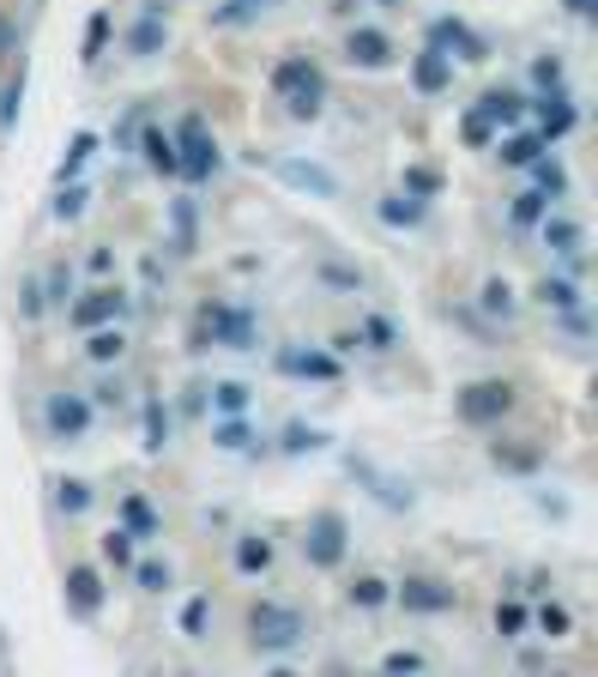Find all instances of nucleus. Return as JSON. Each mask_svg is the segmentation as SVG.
I'll return each mask as SVG.
<instances>
[{
    "mask_svg": "<svg viewBox=\"0 0 598 677\" xmlns=\"http://www.w3.org/2000/svg\"><path fill=\"white\" fill-rule=\"evenodd\" d=\"M273 92L285 97V109L290 116H321V104H326V73L314 61H302V55H290V61H278L273 67Z\"/></svg>",
    "mask_w": 598,
    "mask_h": 677,
    "instance_id": "1",
    "label": "nucleus"
},
{
    "mask_svg": "<svg viewBox=\"0 0 598 677\" xmlns=\"http://www.w3.org/2000/svg\"><path fill=\"white\" fill-rule=\"evenodd\" d=\"M248 641L266 653H285L302 641V611H290V605L278 599H261V605H248Z\"/></svg>",
    "mask_w": 598,
    "mask_h": 677,
    "instance_id": "2",
    "label": "nucleus"
},
{
    "mask_svg": "<svg viewBox=\"0 0 598 677\" xmlns=\"http://www.w3.org/2000/svg\"><path fill=\"white\" fill-rule=\"evenodd\" d=\"M206 345H230V352H254V314L248 309H200V326H194V352Z\"/></svg>",
    "mask_w": 598,
    "mask_h": 677,
    "instance_id": "3",
    "label": "nucleus"
},
{
    "mask_svg": "<svg viewBox=\"0 0 598 677\" xmlns=\"http://www.w3.org/2000/svg\"><path fill=\"white\" fill-rule=\"evenodd\" d=\"M176 164H182V176H194V182H206L212 169H218V140L206 133L200 116H188L182 128H176Z\"/></svg>",
    "mask_w": 598,
    "mask_h": 677,
    "instance_id": "4",
    "label": "nucleus"
},
{
    "mask_svg": "<svg viewBox=\"0 0 598 677\" xmlns=\"http://www.w3.org/2000/svg\"><path fill=\"white\" fill-rule=\"evenodd\" d=\"M302 557H309L314 569H338V562H345V514L321 508L309 521V533H302Z\"/></svg>",
    "mask_w": 598,
    "mask_h": 677,
    "instance_id": "5",
    "label": "nucleus"
},
{
    "mask_svg": "<svg viewBox=\"0 0 598 677\" xmlns=\"http://www.w3.org/2000/svg\"><path fill=\"white\" fill-rule=\"evenodd\" d=\"M507 412H514V388L507 381H471V388H459V417L466 424H502Z\"/></svg>",
    "mask_w": 598,
    "mask_h": 677,
    "instance_id": "6",
    "label": "nucleus"
},
{
    "mask_svg": "<svg viewBox=\"0 0 598 677\" xmlns=\"http://www.w3.org/2000/svg\"><path fill=\"white\" fill-rule=\"evenodd\" d=\"M43 417H49V430L61 436V442H79V436L92 430V400H79V393H55Z\"/></svg>",
    "mask_w": 598,
    "mask_h": 677,
    "instance_id": "7",
    "label": "nucleus"
},
{
    "mask_svg": "<svg viewBox=\"0 0 598 677\" xmlns=\"http://www.w3.org/2000/svg\"><path fill=\"white\" fill-rule=\"evenodd\" d=\"M399 605H405V611H423V617H435V611H454V586L430 581V574H411V581L399 586Z\"/></svg>",
    "mask_w": 598,
    "mask_h": 677,
    "instance_id": "8",
    "label": "nucleus"
},
{
    "mask_svg": "<svg viewBox=\"0 0 598 677\" xmlns=\"http://www.w3.org/2000/svg\"><path fill=\"white\" fill-rule=\"evenodd\" d=\"M278 169V182H290V188H302V194H321V200H333L338 194V176L333 169H321V164H273Z\"/></svg>",
    "mask_w": 598,
    "mask_h": 677,
    "instance_id": "9",
    "label": "nucleus"
},
{
    "mask_svg": "<svg viewBox=\"0 0 598 677\" xmlns=\"http://www.w3.org/2000/svg\"><path fill=\"white\" fill-rule=\"evenodd\" d=\"M121 309H128V297H121V290H92V297L73 302V326H104V321H116Z\"/></svg>",
    "mask_w": 598,
    "mask_h": 677,
    "instance_id": "10",
    "label": "nucleus"
},
{
    "mask_svg": "<svg viewBox=\"0 0 598 677\" xmlns=\"http://www.w3.org/2000/svg\"><path fill=\"white\" fill-rule=\"evenodd\" d=\"M278 369L285 376H309V381H338V357H326V352H278Z\"/></svg>",
    "mask_w": 598,
    "mask_h": 677,
    "instance_id": "11",
    "label": "nucleus"
},
{
    "mask_svg": "<svg viewBox=\"0 0 598 677\" xmlns=\"http://www.w3.org/2000/svg\"><path fill=\"white\" fill-rule=\"evenodd\" d=\"M521 109H526V104H521L514 92H483L471 116H478L483 128H514V121H521Z\"/></svg>",
    "mask_w": 598,
    "mask_h": 677,
    "instance_id": "12",
    "label": "nucleus"
},
{
    "mask_svg": "<svg viewBox=\"0 0 598 677\" xmlns=\"http://www.w3.org/2000/svg\"><path fill=\"white\" fill-rule=\"evenodd\" d=\"M67 599H73L79 617H92L97 605H104V581H97V569H67Z\"/></svg>",
    "mask_w": 598,
    "mask_h": 677,
    "instance_id": "13",
    "label": "nucleus"
},
{
    "mask_svg": "<svg viewBox=\"0 0 598 677\" xmlns=\"http://www.w3.org/2000/svg\"><path fill=\"white\" fill-rule=\"evenodd\" d=\"M411 79H417V92H447V79H454V67H447V55L442 49H423V55H417V61H411Z\"/></svg>",
    "mask_w": 598,
    "mask_h": 677,
    "instance_id": "14",
    "label": "nucleus"
},
{
    "mask_svg": "<svg viewBox=\"0 0 598 677\" xmlns=\"http://www.w3.org/2000/svg\"><path fill=\"white\" fill-rule=\"evenodd\" d=\"M430 49H459V61H483V43L471 37L466 25H454V19H442V25L430 31Z\"/></svg>",
    "mask_w": 598,
    "mask_h": 677,
    "instance_id": "15",
    "label": "nucleus"
},
{
    "mask_svg": "<svg viewBox=\"0 0 598 677\" xmlns=\"http://www.w3.org/2000/svg\"><path fill=\"white\" fill-rule=\"evenodd\" d=\"M145 164L157 169V176H182V164H176V140H169L164 128H145Z\"/></svg>",
    "mask_w": 598,
    "mask_h": 677,
    "instance_id": "16",
    "label": "nucleus"
},
{
    "mask_svg": "<svg viewBox=\"0 0 598 677\" xmlns=\"http://www.w3.org/2000/svg\"><path fill=\"white\" fill-rule=\"evenodd\" d=\"M569 128H574V109H569V97H562V92H550L545 104H538V133H545V140H562Z\"/></svg>",
    "mask_w": 598,
    "mask_h": 677,
    "instance_id": "17",
    "label": "nucleus"
},
{
    "mask_svg": "<svg viewBox=\"0 0 598 677\" xmlns=\"http://www.w3.org/2000/svg\"><path fill=\"white\" fill-rule=\"evenodd\" d=\"M351 61L357 67H387L393 61V43L381 31H351Z\"/></svg>",
    "mask_w": 598,
    "mask_h": 677,
    "instance_id": "18",
    "label": "nucleus"
},
{
    "mask_svg": "<svg viewBox=\"0 0 598 677\" xmlns=\"http://www.w3.org/2000/svg\"><path fill=\"white\" fill-rule=\"evenodd\" d=\"M545 152H550V140H545V133H514V140H502V164H514V169L538 164Z\"/></svg>",
    "mask_w": 598,
    "mask_h": 677,
    "instance_id": "19",
    "label": "nucleus"
},
{
    "mask_svg": "<svg viewBox=\"0 0 598 677\" xmlns=\"http://www.w3.org/2000/svg\"><path fill=\"white\" fill-rule=\"evenodd\" d=\"M538 224H545V248H557V254H569V261L581 254V224L574 218H538Z\"/></svg>",
    "mask_w": 598,
    "mask_h": 677,
    "instance_id": "20",
    "label": "nucleus"
},
{
    "mask_svg": "<svg viewBox=\"0 0 598 677\" xmlns=\"http://www.w3.org/2000/svg\"><path fill=\"white\" fill-rule=\"evenodd\" d=\"M236 569L242 574H261V569H273V545H266V538H236Z\"/></svg>",
    "mask_w": 598,
    "mask_h": 677,
    "instance_id": "21",
    "label": "nucleus"
},
{
    "mask_svg": "<svg viewBox=\"0 0 598 677\" xmlns=\"http://www.w3.org/2000/svg\"><path fill=\"white\" fill-rule=\"evenodd\" d=\"M128 49H133V55H157V49H164V19H157V13H145L140 25L128 31Z\"/></svg>",
    "mask_w": 598,
    "mask_h": 677,
    "instance_id": "22",
    "label": "nucleus"
},
{
    "mask_svg": "<svg viewBox=\"0 0 598 677\" xmlns=\"http://www.w3.org/2000/svg\"><path fill=\"white\" fill-rule=\"evenodd\" d=\"M85 352H92L97 364H116V357L128 352V339H121L116 326H92V345H85Z\"/></svg>",
    "mask_w": 598,
    "mask_h": 677,
    "instance_id": "23",
    "label": "nucleus"
},
{
    "mask_svg": "<svg viewBox=\"0 0 598 677\" xmlns=\"http://www.w3.org/2000/svg\"><path fill=\"white\" fill-rule=\"evenodd\" d=\"M393 593H387V581L381 574H357V586H351V605H363V611H375V605H387Z\"/></svg>",
    "mask_w": 598,
    "mask_h": 677,
    "instance_id": "24",
    "label": "nucleus"
},
{
    "mask_svg": "<svg viewBox=\"0 0 598 677\" xmlns=\"http://www.w3.org/2000/svg\"><path fill=\"white\" fill-rule=\"evenodd\" d=\"M121 514H128L133 538H152L157 533V514H152V502H145V496H128V502H121Z\"/></svg>",
    "mask_w": 598,
    "mask_h": 677,
    "instance_id": "25",
    "label": "nucleus"
},
{
    "mask_svg": "<svg viewBox=\"0 0 598 677\" xmlns=\"http://www.w3.org/2000/svg\"><path fill=\"white\" fill-rule=\"evenodd\" d=\"M169 224H176V254H194V200H176Z\"/></svg>",
    "mask_w": 598,
    "mask_h": 677,
    "instance_id": "26",
    "label": "nucleus"
},
{
    "mask_svg": "<svg viewBox=\"0 0 598 677\" xmlns=\"http://www.w3.org/2000/svg\"><path fill=\"white\" fill-rule=\"evenodd\" d=\"M164 442H169V412L164 405H145V448H152V454H164Z\"/></svg>",
    "mask_w": 598,
    "mask_h": 677,
    "instance_id": "27",
    "label": "nucleus"
},
{
    "mask_svg": "<svg viewBox=\"0 0 598 677\" xmlns=\"http://www.w3.org/2000/svg\"><path fill=\"white\" fill-rule=\"evenodd\" d=\"M133 569V581L145 586V593H164L169 586V562H157V557H145V562H128Z\"/></svg>",
    "mask_w": 598,
    "mask_h": 677,
    "instance_id": "28",
    "label": "nucleus"
},
{
    "mask_svg": "<svg viewBox=\"0 0 598 677\" xmlns=\"http://www.w3.org/2000/svg\"><path fill=\"white\" fill-rule=\"evenodd\" d=\"M92 152H97V133H79V140H73V152L61 157V169H55V176H61V182H67V176H79Z\"/></svg>",
    "mask_w": 598,
    "mask_h": 677,
    "instance_id": "29",
    "label": "nucleus"
},
{
    "mask_svg": "<svg viewBox=\"0 0 598 677\" xmlns=\"http://www.w3.org/2000/svg\"><path fill=\"white\" fill-rule=\"evenodd\" d=\"M538 176V194H562L569 188V176H562V164H550V157H538V164H526Z\"/></svg>",
    "mask_w": 598,
    "mask_h": 677,
    "instance_id": "30",
    "label": "nucleus"
},
{
    "mask_svg": "<svg viewBox=\"0 0 598 677\" xmlns=\"http://www.w3.org/2000/svg\"><path fill=\"white\" fill-rule=\"evenodd\" d=\"M212 400H218V412H248V388L242 381H218V388H212Z\"/></svg>",
    "mask_w": 598,
    "mask_h": 677,
    "instance_id": "31",
    "label": "nucleus"
},
{
    "mask_svg": "<svg viewBox=\"0 0 598 677\" xmlns=\"http://www.w3.org/2000/svg\"><path fill=\"white\" fill-rule=\"evenodd\" d=\"M55 502H61L67 514H85V508H92V490H85V484H79V478H67L61 490H55Z\"/></svg>",
    "mask_w": 598,
    "mask_h": 677,
    "instance_id": "32",
    "label": "nucleus"
},
{
    "mask_svg": "<svg viewBox=\"0 0 598 677\" xmlns=\"http://www.w3.org/2000/svg\"><path fill=\"white\" fill-rule=\"evenodd\" d=\"M104 557L116 562V569H128V562H133V533H121V526H116V533H104Z\"/></svg>",
    "mask_w": 598,
    "mask_h": 677,
    "instance_id": "33",
    "label": "nucleus"
},
{
    "mask_svg": "<svg viewBox=\"0 0 598 677\" xmlns=\"http://www.w3.org/2000/svg\"><path fill=\"white\" fill-rule=\"evenodd\" d=\"M538 297H545L550 309H574V302H581V297H574V285H569V278H545V285H538Z\"/></svg>",
    "mask_w": 598,
    "mask_h": 677,
    "instance_id": "34",
    "label": "nucleus"
},
{
    "mask_svg": "<svg viewBox=\"0 0 598 677\" xmlns=\"http://www.w3.org/2000/svg\"><path fill=\"white\" fill-rule=\"evenodd\" d=\"M521 629H526V605H514V599L495 605V636H521Z\"/></svg>",
    "mask_w": 598,
    "mask_h": 677,
    "instance_id": "35",
    "label": "nucleus"
},
{
    "mask_svg": "<svg viewBox=\"0 0 598 677\" xmlns=\"http://www.w3.org/2000/svg\"><path fill=\"white\" fill-rule=\"evenodd\" d=\"M381 218H387V224H417V218H423V200H387Z\"/></svg>",
    "mask_w": 598,
    "mask_h": 677,
    "instance_id": "36",
    "label": "nucleus"
},
{
    "mask_svg": "<svg viewBox=\"0 0 598 677\" xmlns=\"http://www.w3.org/2000/svg\"><path fill=\"white\" fill-rule=\"evenodd\" d=\"M206 617H212L206 599H188L182 605V636H206Z\"/></svg>",
    "mask_w": 598,
    "mask_h": 677,
    "instance_id": "37",
    "label": "nucleus"
},
{
    "mask_svg": "<svg viewBox=\"0 0 598 677\" xmlns=\"http://www.w3.org/2000/svg\"><path fill=\"white\" fill-rule=\"evenodd\" d=\"M569 623H574V617L562 611V605H545V611H538V629H545L550 641H557V636H569Z\"/></svg>",
    "mask_w": 598,
    "mask_h": 677,
    "instance_id": "38",
    "label": "nucleus"
},
{
    "mask_svg": "<svg viewBox=\"0 0 598 677\" xmlns=\"http://www.w3.org/2000/svg\"><path fill=\"white\" fill-rule=\"evenodd\" d=\"M104 43H109V19L97 13L92 25H85V61H97V55H104Z\"/></svg>",
    "mask_w": 598,
    "mask_h": 677,
    "instance_id": "39",
    "label": "nucleus"
},
{
    "mask_svg": "<svg viewBox=\"0 0 598 677\" xmlns=\"http://www.w3.org/2000/svg\"><path fill=\"white\" fill-rule=\"evenodd\" d=\"M538 218H545V194L533 188V194L514 200V224H538Z\"/></svg>",
    "mask_w": 598,
    "mask_h": 677,
    "instance_id": "40",
    "label": "nucleus"
},
{
    "mask_svg": "<svg viewBox=\"0 0 598 677\" xmlns=\"http://www.w3.org/2000/svg\"><path fill=\"white\" fill-rule=\"evenodd\" d=\"M212 442H218V448H230V454H236V448H248L254 436H248V424H236V417H230V424H218V436H212Z\"/></svg>",
    "mask_w": 598,
    "mask_h": 677,
    "instance_id": "41",
    "label": "nucleus"
},
{
    "mask_svg": "<svg viewBox=\"0 0 598 677\" xmlns=\"http://www.w3.org/2000/svg\"><path fill=\"white\" fill-rule=\"evenodd\" d=\"M85 212V188H67L61 182V200H55V218H79Z\"/></svg>",
    "mask_w": 598,
    "mask_h": 677,
    "instance_id": "42",
    "label": "nucleus"
},
{
    "mask_svg": "<svg viewBox=\"0 0 598 677\" xmlns=\"http://www.w3.org/2000/svg\"><path fill=\"white\" fill-rule=\"evenodd\" d=\"M483 309H495V314H507L514 309V290L502 285V278H490V285H483Z\"/></svg>",
    "mask_w": 598,
    "mask_h": 677,
    "instance_id": "43",
    "label": "nucleus"
},
{
    "mask_svg": "<svg viewBox=\"0 0 598 677\" xmlns=\"http://www.w3.org/2000/svg\"><path fill=\"white\" fill-rule=\"evenodd\" d=\"M326 442V436L321 430H302V424H290V430H285V448H290V454H302V448H321Z\"/></svg>",
    "mask_w": 598,
    "mask_h": 677,
    "instance_id": "44",
    "label": "nucleus"
},
{
    "mask_svg": "<svg viewBox=\"0 0 598 677\" xmlns=\"http://www.w3.org/2000/svg\"><path fill=\"white\" fill-rule=\"evenodd\" d=\"M495 466H514V472H533L538 454H521V448H495Z\"/></svg>",
    "mask_w": 598,
    "mask_h": 677,
    "instance_id": "45",
    "label": "nucleus"
},
{
    "mask_svg": "<svg viewBox=\"0 0 598 677\" xmlns=\"http://www.w3.org/2000/svg\"><path fill=\"white\" fill-rule=\"evenodd\" d=\"M417 665H423V653L399 648V653H387V660H381V672H417Z\"/></svg>",
    "mask_w": 598,
    "mask_h": 677,
    "instance_id": "46",
    "label": "nucleus"
},
{
    "mask_svg": "<svg viewBox=\"0 0 598 677\" xmlns=\"http://www.w3.org/2000/svg\"><path fill=\"white\" fill-rule=\"evenodd\" d=\"M405 188H411V194H435V169H411V176H405Z\"/></svg>",
    "mask_w": 598,
    "mask_h": 677,
    "instance_id": "47",
    "label": "nucleus"
},
{
    "mask_svg": "<svg viewBox=\"0 0 598 677\" xmlns=\"http://www.w3.org/2000/svg\"><path fill=\"white\" fill-rule=\"evenodd\" d=\"M459 133H466L471 145H490V133H495V128H483L478 116H466V121H459Z\"/></svg>",
    "mask_w": 598,
    "mask_h": 677,
    "instance_id": "48",
    "label": "nucleus"
},
{
    "mask_svg": "<svg viewBox=\"0 0 598 677\" xmlns=\"http://www.w3.org/2000/svg\"><path fill=\"white\" fill-rule=\"evenodd\" d=\"M533 79H538V85H550V92H557V85H562V67H557V61H538V67H533Z\"/></svg>",
    "mask_w": 598,
    "mask_h": 677,
    "instance_id": "49",
    "label": "nucleus"
},
{
    "mask_svg": "<svg viewBox=\"0 0 598 677\" xmlns=\"http://www.w3.org/2000/svg\"><path fill=\"white\" fill-rule=\"evenodd\" d=\"M49 290H55V297L67 302V266H49Z\"/></svg>",
    "mask_w": 598,
    "mask_h": 677,
    "instance_id": "50",
    "label": "nucleus"
},
{
    "mask_svg": "<svg viewBox=\"0 0 598 677\" xmlns=\"http://www.w3.org/2000/svg\"><path fill=\"white\" fill-rule=\"evenodd\" d=\"M19 297H25V314H43V290H37V285H25Z\"/></svg>",
    "mask_w": 598,
    "mask_h": 677,
    "instance_id": "51",
    "label": "nucleus"
},
{
    "mask_svg": "<svg viewBox=\"0 0 598 677\" xmlns=\"http://www.w3.org/2000/svg\"><path fill=\"white\" fill-rule=\"evenodd\" d=\"M562 7H569L574 19H586V13H593V7H598V0H562Z\"/></svg>",
    "mask_w": 598,
    "mask_h": 677,
    "instance_id": "52",
    "label": "nucleus"
},
{
    "mask_svg": "<svg viewBox=\"0 0 598 677\" xmlns=\"http://www.w3.org/2000/svg\"><path fill=\"white\" fill-rule=\"evenodd\" d=\"M13 49V25H7V19H0V55Z\"/></svg>",
    "mask_w": 598,
    "mask_h": 677,
    "instance_id": "53",
    "label": "nucleus"
}]
</instances>
